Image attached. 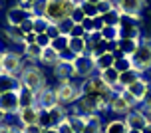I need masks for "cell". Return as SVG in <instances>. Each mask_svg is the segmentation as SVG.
<instances>
[{"mask_svg":"<svg viewBox=\"0 0 151 133\" xmlns=\"http://www.w3.org/2000/svg\"><path fill=\"white\" fill-rule=\"evenodd\" d=\"M22 54H24V58H26V62L38 64L40 56H42V48L38 44H26V46H22Z\"/></svg>","mask_w":151,"mask_h":133,"instance_id":"44dd1931","label":"cell"},{"mask_svg":"<svg viewBox=\"0 0 151 133\" xmlns=\"http://www.w3.org/2000/svg\"><path fill=\"white\" fill-rule=\"evenodd\" d=\"M36 44L40 46L42 50H44V48H48V46L52 44V38L48 36L46 32H42V34H36Z\"/></svg>","mask_w":151,"mask_h":133,"instance_id":"74e56055","label":"cell"},{"mask_svg":"<svg viewBox=\"0 0 151 133\" xmlns=\"http://www.w3.org/2000/svg\"><path fill=\"white\" fill-rule=\"evenodd\" d=\"M0 72H2V50H0Z\"/></svg>","mask_w":151,"mask_h":133,"instance_id":"816d5d0a","label":"cell"},{"mask_svg":"<svg viewBox=\"0 0 151 133\" xmlns=\"http://www.w3.org/2000/svg\"><path fill=\"white\" fill-rule=\"evenodd\" d=\"M93 20V32H101L104 30V26H106V22H104V16H96V18H91Z\"/></svg>","mask_w":151,"mask_h":133,"instance_id":"ee69618b","label":"cell"},{"mask_svg":"<svg viewBox=\"0 0 151 133\" xmlns=\"http://www.w3.org/2000/svg\"><path fill=\"white\" fill-rule=\"evenodd\" d=\"M96 62V72H104V70H109V68H113V62H115V58H113V54H101V56H98V58L93 60Z\"/></svg>","mask_w":151,"mask_h":133,"instance_id":"d4e9b609","label":"cell"},{"mask_svg":"<svg viewBox=\"0 0 151 133\" xmlns=\"http://www.w3.org/2000/svg\"><path fill=\"white\" fill-rule=\"evenodd\" d=\"M38 64H42V66H48V68H54L60 64V54L54 50L52 46H48L42 50V56H40V62Z\"/></svg>","mask_w":151,"mask_h":133,"instance_id":"ac0fdd59","label":"cell"},{"mask_svg":"<svg viewBox=\"0 0 151 133\" xmlns=\"http://www.w3.org/2000/svg\"><path fill=\"white\" fill-rule=\"evenodd\" d=\"M113 2L121 14L133 16V18H141V12L147 6V0H113Z\"/></svg>","mask_w":151,"mask_h":133,"instance_id":"ba28073f","label":"cell"},{"mask_svg":"<svg viewBox=\"0 0 151 133\" xmlns=\"http://www.w3.org/2000/svg\"><path fill=\"white\" fill-rule=\"evenodd\" d=\"M16 117H18V121L22 125H34V123H38V117H40V107L38 105L24 107V109H20L16 113Z\"/></svg>","mask_w":151,"mask_h":133,"instance_id":"9a60e30c","label":"cell"},{"mask_svg":"<svg viewBox=\"0 0 151 133\" xmlns=\"http://www.w3.org/2000/svg\"><path fill=\"white\" fill-rule=\"evenodd\" d=\"M76 6H78V0H48L44 18L50 24H58L66 18H72Z\"/></svg>","mask_w":151,"mask_h":133,"instance_id":"7a4b0ae2","label":"cell"},{"mask_svg":"<svg viewBox=\"0 0 151 133\" xmlns=\"http://www.w3.org/2000/svg\"><path fill=\"white\" fill-rule=\"evenodd\" d=\"M101 36H104V40H107V42L119 40V26H104Z\"/></svg>","mask_w":151,"mask_h":133,"instance_id":"4dcf8cb0","label":"cell"},{"mask_svg":"<svg viewBox=\"0 0 151 133\" xmlns=\"http://www.w3.org/2000/svg\"><path fill=\"white\" fill-rule=\"evenodd\" d=\"M18 78H20L22 88L30 89V91H34V93L42 91V89L48 86V80H46L44 70L38 66V64H30V62H26V66H24L22 74L18 75Z\"/></svg>","mask_w":151,"mask_h":133,"instance_id":"6da1fadb","label":"cell"},{"mask_svg":"<svg viewBox=\"0 0 151 133\" xmlns=\"http://www.w3.org/2000/svg\"><path fill=\"white\" fill-rule=\"evenodd\" d=\"M80 86H82V93L88 96H113V89L99 78V74L86 78L83 81H80Z\"/></svg>","mask_w":151,"mask_h":133,"instance_id":"8992f818","label":"cell"},{"mask_svg":"<svg viewBox=\"0 0 151 133\" xmlns=\"http://www.w3.org/2000/svg\"><path fill=\"white\" fill-rule=\"evenodd\" d=\"M131 58L129 56H121V58H115V62H113V70H117V72H127V70H131Z\"/></svg>","mask_w":151,"mask_h":133,"instance_id":"f1b7e54d","label":"cell"},{"mask_svg":"<svg viewBox=\"0 0 151 133\" xmlns=\"http://www.w3.org/2000/svg\"><path fill=\"white\" fill-rule=\"evenodd\" d=\"M48 26H50V22L46 20L44 16H34V32H36V34L46 32V30H48Z\"/></svg>","mask_w":151,"mask_h":133,"instance_id":"e575fe53","label":"cell"},{"mask_svg":"<svg viewBox=\"0 0 151 133\" xmlns=\"http://www.w3.org/2000/svg\"><path fill=\"white\" fill-rule=\"evenodd\" d=\"M76 58H78V56H76V54L72 52L70 48H66L64 52H60V62H66V64H74V60H76Z\"/></svg>","mask_w":151,"mask_h":133,"instance_id":"f35d334b","label":"cell"},{"mask_svg":"<svg viewBox=\"0 0 151 133\" xmlns=\"http://www.w3.org/2000/svg\"><path fill=\"white\" fill-rule=\"evenodd\" d=\"M56 129H58V133H74V129L70 127V123L66 121V119H62L60 123L56 125Z\"/></svg>","mask_w":151,"mask_h":133,"instance_id":"7bdbcfd3","label":"cell"},{"mask_svg":"<svg viewBox=\"0 0 151 133\" xmlns=\"http://www.w3.org/2000/svg\"><path fill=\"white\" fill-rule=\"evenodd\" d=\"M147 88H149V80H147V78H139V80L133 81L129 88H125V91H127L129 96L135 99L137 104L141 105V101H143L145 93H147Z\"/></svg>","mask_w":151,"mask_h":133,"instance_id":"4fadbf2b","label":"cell"},{"mask_svg":"<svg viewBox=\"0 0 151 133\" xmlns=\"http://www.w3.org/2000/svg\"><path fill=\"white\" fill-rule=\"evenodd\" d=\"M36 96H38L36 105L40 109L50 111V109H54V107H58V96H56V89L54 88H48V86H46L42 91H38Z\"/></svg>","mask_w":151,"mask_h":133,"instance_id":"8fae6325","label":"cell"},{"mask_svg":"<svg viewBox=\"0 0 151 133\" xmlns=\"http://www.w3.org/2000/svg\"><path fill=\"white\" fill-rule=\"evenodd\" d=\"M141 109L151 111V80H149V88H147V93H145L143 101H141Z\"/></svg>","mask_w":151,"mask_h":133,"instance_id":"60d3db41","label":"cell"},{"mask_svg":"<svg viewBox=\"0 0 151 133\" xmlns=\"http://www.w3.org/2000/svg\"><path fill=\"white\" fill-rule=\"evenodd\" d=\"M18 101H20V109H24V107H32V105H36L38 96L34 93V91H30V89L20 88V91H18Z\"/></svg>","mask_w":151,"mask_h":133,"instance_id":"7402d4cb","label":"cell"},{"mask_svg":"<svg viewBox=\"0 0 151 133\" xmlns=\"http://www.w3.org/2000/svg\"><path fill=\"white\" fill-rule=\"evenodd\" d=\"M104 123H106L104 117L99 113H93V115L88 117V123H86L82 133H104Z\"/></svg>","mask_w":151,"mask_h":133,"instance_id":"d6986e66","label":"cell"},{"mask_svg":"<svg viewBox=\"0 0 151 133\" xmlns=\"http://www.w3.org/2000/svg\"><path fill=\"white\" fill-rule=\"evenodd\" d=\"M86 30H83L82 24H74V28H72V32H70V38H86Z\"/></svg>","mask_w":151,"mask_h":133,"instance_id":"ab89813d","label":"cell"},{"mask_svg":"<svg viewBox=\"0 0 151 133\" xmlns=\"http://www.w3.org/2000/svg\"><path fill=\"white\" fill-rule=\"evenodd\" d=\"M48 0H32V16H44Z\"/></svg>","mask_w":151,"mask_h":133,"instance_id":"d590c367","label":"cell"},{"mask_svg":"<svg viewBox=\"0 0 151 133\" xmlns=\"http://www.w3.org/2000/svg\"><path fill=\"white\" fill-rule=\"evenodd\" d=\"M98 74H99V78L106 81V83H107L111 89L115 88L117 83H119V72H117V70H113V68H109V70H104V72H98Z\"/></svg>","mask_w":151,"mask_h":133,"instance_id":"484cf974","label":"cell"},{"mask_svg":"<svg viewBox=\"0 0 151 133\" xmlns=\"http://www.w3.org/2000/svg\"><path fill=\"white\" fill-rule=\"evenodd\" d=\"M104 133H129L125 119H109L104 123Z\"/></svg>","mask_w":151,"mask_h":133,"instance_id":"ffe728a7","label":"cell"},{"mask_svg":"<svg viewBox=\"0 0 151 133\" xmlns=\"http://www.w3.org/2000/svg\"><path fill=\"white\" fill-rule=\"evenodd\" d=\"M129 133H143V131H137V129H129Z\"/></svg>","mask_w":151,"mask_h":133,"instance_id":"f5cc1de1","label":"cell"},{"mask_svg":"<svg viewBox=\"0 0 151 133\" xmlns=\"http://www.w3.org/2000/svg\"><path fill=\"white\" fill-rule=\"evenodd\" d=\"M68 42H70V36H62V34H60L58 38H54V40H52V44H50V46L60 54V52H64V50L68 48Z\"/></svg>","mask_w":151,"mask_h":133,"instance_id":"1f68e13d","label":"cell"},{"mask_svg":"<svg viewBox=\"0 0 151 133\" xmlns=\"http://www.w3.org/2000/svg\"><path fill=\"white\" fill-rule=\"evenodd\" d=\"M139 78H143V75L139 74L137 70H133V68H131V70H127V72H121V74H119V86L125 89V88H129L133 81H137Z\"/></svg>","mask_w":151,"mask_h":133,"instance_id":"603a6c76","label":"cell"},{"mask_svg":"<svg viewBox=\"0 0 151 133\" xmlns=\"http://www.w3.org/2000/svg\"><path fill=\"white\" fill-rule=\"evenodd\" d=\"M72 68H74L72 78H78L80 81H83L86 78H90V75H93V74H98V72H96V62H93V58L88 56V54L78 56V58L74 60Z\"/></svg>","mask_w":151,"mask_h":133,"instance_id":"52a82bcc","label":"cell"},{"mask_svg":"<svg viewBox=\"0 0 151 133\" xmlns=\"http://www.w3.org/2000/svg\"><path fill=\"white\" fill-rule=\"evenodd\" d=\"M16 6L22 8V10H26V12H30V14H32V0H18V2H16Z\"/></svg>","mask_w":151,"mask_h":133,"instance_id":"bcb514c9","label":"cell"},{"mask_svg":"<svg viewBox=\"0 0 151 133\" xmlns=\"http://www.w3.org/2000/svg\"><path fill=\"white\" fill-rule=\"evenodd\" d=\"M0 6H2V0H0Z\"/></svg>","mask_w":151,"mask_h":133,"instance_id":"db71d44e","label":"cell"},{"mask_svg":"<svg viewBox=\"0 0 151 133\" xmlns=\"http://www.w3.org/2000/svg\"><path fill=\"white\" fill-rule=\"evenodd\" d=\"M20 88H22L20 78L0 72V96H2V93H6V91H20Z\"/></svg>","mask_w":151,"mask_h":133,"instance_id":"5bb4252c","label":"cell"},{"mask_svg":"<svg viewBox=\"0 0 151 133\" xmlns=\"http://www.w3.org/2000/svg\"><path fill=\"white\" fill-rule=\"evenodd\" d=\"M24 66H26V58L20 50H2V72L10 75H18L22 74Z\"/></svg>","mask_w":151,"mask_h":133,"instance_id":"277c9868","label":"cell"},{"mask_svg":"<svg viewBox=\"0 0 151 133\" xmlns=\"http://www.w3.org/2000/svg\"><path fill=\"white\" fill-rule=\"evenodd\" d=\"M83 2H90V4H96V6H98V4L101 2V0H83Z\"/></svg>","mask_w":151,"mask_h":133,"instance_id":"f907efd6","label":"cell"},{"mask_svg":"<svg viewBox=\"0 0 151 133\" xmlns=\"http://www.w3.org/2000/svg\"><path fill=\"white\" fill-rule=\"evenodd\" d=\"M56 96H58V105H66V107H72V105L82 97V86L80 83H64V86H56Z\"/></svg>","mask_w":151,"mask_h":133,"instance_id":"5b68a950","label":"cell"},{"mask_svg":"<svg viewBox=\"0 0 151 133\" xmlns=\"http://www.w3.org/2000/svg\"><path fill=\"white\" fill-rule=\"evenodd\" d=\"M54 75H56V80H64V78H72V72H74V68L72 64H66V62H60L58 66H54ZM74 80V78H72Z\"/></svg>","mask_w":151,"mask_h":133,"instance_id":"83f0119b","label":"cell"},{"mask_svg":"<svg viewBox=\"0 0 151 133\" xmlns=\"http://www.w3.org/2000/svg\"><path fill=\"white\" fill-rule=\"evenodd\" d=\"M119 20H121V12L117 10V8L109 10V12L104 16V22H106V26H119Z\"/></svg>","mask_w":151,"mask_h":133,"instance_id":"f546056e","label":"cell"},{"mask_svg":"<svg viewBox=\"0 0 151 133\" xmlns=\"http://www.w3.org/2000/svg\"><path fill=\"white\" fill-rule=\"evenodd\" d=\"M133 109H135V107L123 97V93H113L111 96V101H109V111H111V113H115V115H123V117H125V115L131 113Z\"/></svg>","mask_w":151,"mask_h":133,"instance_id":"7c38bea8","label":"cell"},{"mask_svg":"<svg viewBox=\"0 0 151 133\" xmlns=\"http://www.w3.org/2000/svg\"><path fill=\"white\" fill-rule=\"evenodd\" d=\"M46 34H48V36L52 38H58L60 36V32H58V26H56V24H50V26H48V30H46Z\"/></svg>","mask_w":151,"mask_h":133,"instance_id":"c3c4849f","label":"cell"},{"mask_svg":"<svg viewBox=\"0 0 151 133\" xmlns=\"http://www.w3.org/2000/svg\"><path fill=\"white\" fill-rule=\"evenodd\" d=\"M123 119H125L129 129H137V131H143L145 127H147V123H149V119L145 115V111L141 109V105H137L135 109L131 111V113H127Z\"/></svg>","mask_w":151,"mask_h":133,"instance_id":"30bf717a","label":"cell"},{"mask_svg":"<svg viewBox=\"0 0 151 133\" xmlns=\"http://www.w3.org/2000/svg\"><path fill=\"white\" fill-rule=\"evenodd\" d=\"M113 8H115V2H113V0H101V2L98 4V14L106 16L109 10H113Z\"/></svg>","mask_w":151,"mask_h":133,"instance_id":"8d00e7d4","label":"cell"},{"mask_svg":"<svg viewBox=\"0 0 151 133\" xmlns=\"http://www.w3.org/2000/svg\"><path fill=\"white\" fill-rule=\"evenodd\" d=\"M68 48L76 56H82V54L88 52V42H86V38H70Z\"/></svg>","mask_w":151,"mask_h":133,"instance_id":"4316f807","label":"cell"},{"mask_svg":"<svg viewBox=\"0 0 151 133\" xmlns=\"http://www.w3.org/2000/svg\"><path fill=\"white\" fill-rule=\"evenodd\" d=\"M22 133H44V127H40L38 123H34V125H24Z\"/></svg>","mask_w":151,"mask_h":133,"instance_id":"f6af8a7d","label":"cell"},{"mask_svg":"<svg viewBox=\"0 0 151 133\" xmlns=\"http://www.w3.org/2000/svg\"><path fill=\"white\" fill-rule=\"evenodd\" d=\"M66 121H68L70 127L74 129V133H82L86 123H88V117L82 115V113H78V111H74V109H70V113L66 115Z\"/></svg>","mask_w":151,"mask_h":133,"instance_id":"e0dca14e","label":"cell"},{"mask_svg":"<svg viewBox=\"0 0 151 133\" xmlns=\"http://www.w3.org/2000/svg\"><path fill=\"white\" fill-rule=\"evenodd\" d=\"M78 4H80V8L83 10V14L88 16V18H96V16H98V6H96V4L83 2V0H78Z\"/></svg>","mask_w":151,"mask_h":133,"instance_id":"d6a6232c","label":"cell"},{"mask_svg":"<svg viewBox=\"0 0 151 133\" xmlns=\"http://www.w3.org/2000/svg\"><path fill=\"white\" fill-rule=\"evenodd\" d=\"M86 18V14H83V10L80 8V4L76 6V10H74V14H72V20H74L76 24H82V20Z\"/></svg>","mask_w":151,"mask_h":133,"instance_id":"b9f144b4","label":"cell"},{"mask_svg":"<svg viewBox=\"0 0 151 133\" xmlns=\"http://www.w3.org/2000/svg\"><path fill=\"white\" fill-rule=\"evenodd\" d=\"M82 26H83V30H86L88 34H91V32H93V20H91V18H88V16L82 20Z\"/></svg>","mask_w":151,"mask_h":133,"instance_id":"7dc6e473","label":"cell"},{"mask_svg":"<svg viewBox=\"0 0 151 133\" xmlns=\"http://www.w3.org/2000/svg\"><path fill=\"white\" fill-rule=\"evenodd\" d=\"M117 44H119V50L125 56H131V54L135 52L137 44H139V38H119Z\"/></svg>","mask_w":151,"mask_h":133,"instance_id":"cb8c5ba5","label":"cell"},{"mask_svg":"<svg viewBox=\"0 0 151 133\" xmlns=\"http://www.w3.org/2000/svg\"><path fill=\"white\" fill-rule=\"evenodd\" d=\"M30 16H32L30 12H26V10H22V8H18V6H12L6 14L8 26H20V24H22L24 20H28Z\"/></svg>","mask_w":151,"mask_h":133,"instance_id":"2e32d148","label":"cell"},{"mask_svg":"<svg viewBox=\"0 0 151 133\" xmlns=\"http://www.w3.org/2000/svg\"><path fill=\"white\" fill-rule=\"evenodd\" d=\"M26 44H36V32H28L24 38V46Z\"/></svg>","mask_w":151,"mask_h":133,"instance_id":"681fc988","label":"cell"},{"mask_svg":"<svg viewBox=\"0 0 151 133\" xmlns=\"http://www.w3.org/2000/svg\"><path fill=\"white\" fill-rule=\"evenodd\" d=\"M74 20L72 18H66V20H62V22H58L56 26H58V32H60L62 36H70V32H72V28H74Z\"/></svg>","mask_w":151,"mask_h":133,"instance_id":"836d02e7","label":"cell"},{"mask_svg":"<svg viewBox=\"0 0 151 133\" xmlns=\"http://www.w3.org/2000/svg\"><path fill=\"white\" fill-rule=\"evenodd\" d=\"M129 58H131L133 70H137L143 78L147 74H151V40L149 38H139V44H137L135 52Z\"/></svg>","mask_w":151,"mask_h":133,"instance_id":"3957f363","label":"cell"},{"mask_svg":"<svg viewBox=\"0 0 151 133\" xmlns=\"http://www.w3.org/2000/svg\"><path fill=\"white\" fill-rule=\"evenodd\" d=\"M20 111L18 91H6L0 96V113L2 115H16Z\"/></svg>","mask_w":151,"mask_h":133,"instance_id":"9c48e42d","label":"cell"}]
</instances>
